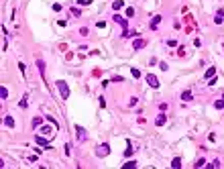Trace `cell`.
<instances>
[{
  "mask_svg": "<svg viewBox=\"0 0 224 169\" xmlns=\"http://www.w3.org/2000/svg\"><path fill=\"white\" fill-rule=\"evenodd\" d=\"M96 27H98V29H104V27H106V22H104V20H100V22H96Z\"/></svg>",
  "mask_w": 224,
  "mask_h": 169,
  "instance_id": "29",
  "label": "cell"
},
{
  "mask_svg": "<svg viewBox=\"0 0 224 169\" xmlns=\"http://www.w3.org/2000/svg\"><path fill=\"white\" fill-rule=\"evenodd\" d=\"M122 167H124V169H126V167H128V169H132V167H136V161H128V163H124Z\"/></svg>",
  "mask_w": 224,
  "mask_h": 169,
  "instance_id": "22",
  "label": "cell"
},
{
  "mask_svg": "<svg viewBox=\"0 0 224 169\" xmlns=\"http://www.w3.org/2000/svg\"><path fill=\"white\" fill-rule=\"evenodd\" d=\"M130 75L134 77V80H139V77H141V71L136 69V67H132V69H130Z\"/></svg>",
  "mask_w": 224,
  "mask_h": 169,
  "instance_id": "20",
  "label": "cell"
},
{
  "mask_svg": "<svg viewBox=\"0 0 224 169\" xmlns=\"http://www.w3.org/2000/svg\"><path fill=\"white\" fill-rule=\"evenodd\" d=\"M222 100H224V94H222Z\"/></svg>",
  "mask_w": 224,
  "mask_h": 169,
  "instance_id": "32",
  "label": "cell"
},
{
  "mask_svg": "<svg viewBox=\"0 0 224 169\" xmlns=\"http://www.w3.org/2000/svg\"><path fill=\"white\" fill-rule=\"evenodd\" d=\"M108 153H110V147L106 145V143H102V145H98V149H96V155H98V157H106Z\"/></svg>",
  "mask_w": 224,
  "mask_h": 169,
  "instance_id": "4",
  "label": "cell"
},
{
  "mask_svg": "<svg viewBox=\"0 0 224 169\" xmlns=\"http://www.w3.org/2000/svg\"><path fill=\"white\" fill-rule=\"evenodd\" d=\"M161 24V15H155L153 18H151V22H149V27H151L153 31H157V27Z\"/></svg>",
  "mask_w": 224,
  "mask_h": 169,
  "instance_id": "6",
  "label": "cell"
},
{
  "mask_svg": "<svg viewBox=\"0 0 224 169\" xmlns=\"http://www.w3.org/2000/svg\"><path fill=\"white\" fill-rule=\"evenodd\" d=\"M112 18H114V20H116L118 24H122V27H124V31H126V27H128V20L124 18V17H120V15H114Z\"/></svg>",
  "mask_w": 224,
  "mask_h": 169,
  "instance_id": "8",
  "label": "cell"
},
{
  "mask_svg": "<svg viewBox=\"0 0 224 169\" xmlns=\"http://www.w3.org/2000/svg\"><path fill=\"white\" fill-rule=\"evenodd\" d=\"M171 167H173V169H179V167H181V159H179V157H175V159L171 161Z\"/></svg>",
  "mask_w": 224,
  "mask_h": 169,
  "instance_id": "17",
  "label": "cell"
},
{
  "mask_svg": "<svg viewBox=\"0 0 224 169\" xmlns=\"http://www.w3.org/2000/svg\"><path fill=\"white\" fill-rule=\"evenodd\" d=\"M222 20H224V10H218V15L214 17V22L216 24H222Z\"/></svg>",
  "mask_w": 224,
  "mask_h": 169,
  "instance_id": "13",
  "label": "cell"
},
{
  "mask_svg": "<svg viewBox=\"0 0 224 169\" xmlns=\"http://www.w3.org/2000/svg\"><path fill=\"white\" fill-rule=\"evenodd\" d=\"M124 6V0H114V2H112V10H120Z\"/></svg>",
  "mask_w": 224,
  "mask_h": 169,
  "instance_id": "14",
  "label": "cell"
},
{
  "mask_svg": "<svg viewBox=\"0 0 224 169\" xmlns=\"http://www.w3.org/2000/svg\"><path fill=\"white\" fill-rule=\"evenodd\" d=\"M80 35H82V37H88V35H90V31L86 29V27H82V29H80Z\"/></svg>",
  "mask_w": 224,
  "mask_h": 169,
  "instance_id": "23",
  "label": "cell"
},
{
  "mask_svg": "<svg viewBox=\"0 0 224 169\" xmlns=\"http://www.w3.org/2000/svg\"><path fill=\"white\" fill-rule=\"evenodd\" d=\"M73 131H76V139H78V143H86V141H88V133H86V128H84V126H78V124H76V128H73Z\"/></svg>",
  "mask_w": 224,
  "mask_h": 169,
  "instance_id": "3",
  "label": "cell"
},
{
  "mask_svg": "<svg viewBox=\"0 0 224 169\" xmlns=\"http://www.w3.org/2000/svg\"><path fill=\"white\" fill-rule=\"evenodd\" d=\"M165 122H167V116H165V114H157V118H155V124H157V126H163Z\"/></svg>",
  "mask_w": 224,
  "mask_h": 169,
  "instance_id": "9",
  "label": "cell"
},
{
  "mask_svg": "<svg viewBox=\"0 0 224 169\" xmlns=\"http://www.w3.org/2000/svg\"><path fill=\"white\" fill-rule=\"evenodd\" d=\"M45 120H49L51 124H41L39 128H35V131H37V135H43V137H47L49 141H51L55 137V131H57V122L51 118V116H45Z\"/></svg>",
  "mask_w": 224,
  "mask_h": 169,
  "instance_id": "1",
  "label": "cell"
},
{
  "mask_svg": "<svg viewBox=\"0 0 224 169\" xmlns=\"http://www.w3.org/2000/svg\"><path fill=\"white\" fill-rule=\"evenodd\" d=\"M41 124H43V116H35V118H33V126H35V128H39Z\"/></svg>",
  "mask_w": 224,
  "mask_h": 169,
  "instance_id": "16",
  "label": "cell"
},
{
  "mask_svg": "<svg viewBox=\"0 0 224 169\" xmlns=\"http://www.w3.org/2000/svg\"><path fill=\"white\" fill-rule=\"evenodd\" d=\"M78 4H90V0H76Z\"/></svg>",
  "mask_w": 224,
  "mask_h": 169,
  "instance_id": "31",
  "label": "cell"
},
{
  "mask_svg": "<svg viewBox=\"0 0 224 169\" xmlns=\"http://www.w3.org/2000/svg\"><path fill=\"white\" fill-rule=\"evenodd\" d=\"M145 80H147V84L151 86V88H155V90L159 88V77H157V75H153V73H149V75L145 77Z\"/></svg>",
  "mask_w": 224,
  "mask_h": 169,
  "instance_id": "5",
  "label": "cell"
},
{
  "mask_svg": "<svg viewBox=\"0 0 224 169\" xmlns=\"http://www.w3.org/2000/svg\"><path fill=\"white\" fill-rule=\"evenodd\" d=\"M214 73H216V67H208V71H206V80L214 77Z\"/></svg>",
  "mask_w": 224,
  "mask_h": 169,
  "instance_id": "18",
  "label": "cell"
},
{
  "mask_svg": "<svg viewBox=\"0 0 224 169\" xmlns=\"http://www.w3.org/2000/svg\"><path fill=\"white\" fill-rule=\"evenodd\" d=\"M18 67H20V71H22V75H24V71H27V67H24V63H22V61L18 63Z\"/></svg>",
  "mask_w": 224,
  "mask_h": 169,
  "instance_id": "30",
  "label": "cell"
},
{
  "mask_svg": "<svg viewBox=\"0 0 224 169\" xmlns=\"http://www.w3.org/2000/svg\"><path fill=\"white\" fill-rule=\"evenodd\" d=\"M214 108H218V110L224 108V100H216V102H214Z\"/></svg>",
  "mask_w": 224,
  "mask_h": 169,
  "instance_id": "21",
  "label": "cell"
},
{
  "mask_svg": "<svg viewBox=\"0 0 224 169\" xmlns=\"http://www.w3.org/2000/svg\"><path fill=\"white\" fill-rule=\"evenodd\" d=\"M132 15H134V8H130V6H128V8H126V18H130Z\"/></svg>",
  "mask_w": 224,
  "mask_h": 169,
  "instance_id": "25",
  "label": "cell"
},
{
  "mask_svg": "<svg viewBox=\"0 0 224 169\" xmlns=\"http://www.w3.org/2000/svg\"><path fill=\"white\" fill-rule=\"evenodd\" d=\"M196 167H206V159H198V163H196Z\"/></svg>",
  "mask_w": 224,
  "mask_h": 169,
  "instance_id": "26",
  "label": "cell"
},
{
  "mask_svg": "<svg viewBox=\"0 0 224 169\" xmlns=\"http://www.w3.org/2000/svg\"><path fill=\"white\" fill-rule=\"evenodd\" d=\"M71 15L73 17H82V10L80 8H71Z\"/></svg>",
  "mask_w": 224,
  "mask_h": 169,
  "instance_id": "24",
  "label": "cell"
},
{
  "mask_svg": "<svg viewBox=\"0 0 224 169\" xmlns=\"http://www.w3.org/2000/svg\"><path fill=\"white\" fill-rule=\"evenodd\" d=\"M181 100L183 102H192L194 100V94L190 92V90H185V92H181Z\"/></svg>",
  "mask_w": 224,
  "mask_h": 169,
  "instance_id": "10",
  "label": "cell"
},
{
  "mask_svg": "<svg viewBox=\"0 0 224 169\" xmlns=\"http://www.w3.org/2000/svg\"><path fill=\"white\" fill-rule=\"evenodd\" d=\"M159 65H161V69H163V71H167V69H169V65H167V63H165V61H161V63H159Z\"/></svg>",
  "mask_w": 224,
  "mask_h": 169,
  "instance_id": "27",
  "label": "cell"
},
{
  "mask_svg": "<svg viewBox=\"0 0 224 169\" xmlns=\"http://www.w3.org/2000/svg\"><path fill=\"white\" fill-rule=\"evenodd\" d=\"M57 92H59V96L63 98V100H67V98H69V86H67V82L59 80V82H57Z\"/></svg>",
  "mask_w": 224,
  "mask_h": 169,
  "instance_id": "2",
  "label": "cell"
},
{
  "mask_svg": "<svg viewBox=\"0 0 224 169\" xmlns=\"http://www.w3.org/2000/svg\"><path fill=\"white\" fill-rule=\"evenodd\" d=\"M61 8H63V6H61V4H59V2H55V4H53V10H55V12H59V10H61Z\"/></svg>",
  "mask_w": 224,
  "mask_h": 169,
  "instance_id": "28",
  "label": "cell"
},
{
  "mask_svg": "<svg viewBox=\"0 0 224 169\" xmlns=\"http://www.w3.org/2000/svg\"><path fill=\"white\" fill-rule=\"evenodd\" d=\"M37 69H39V73L45 77V63H43V59H37Z\"/></svg>",
  "mask_w": 224,
  "mask_h": 169,
  "instance_id": "11",
  "label": "cell"
},
{
  "mask_svg": "<svg viewBox=\"0 0 224 169\" xmlns=\"http://www.w3.org/2000/svg\"><path fill=\"white\" fill-rule=\"evenodd\" d=\"M18 106H20V108H27V106H29V94L22 96V100L18 102Z\"/></svg>",
  "mask_w": 224,
  "mask_h": 169,
  "instance_id": "15",
  "label": "cell"
},
{
  "mask_svg": "<svg viewBox=\"0 0 224 169\" xmlns=\"http://www.w3.org/2000/svg\"><path fill=\"white\" fill-rule=\"evenodd\" d=\"M0 98H2V100H6V98H8V90H6L4 86L0 88Z\"/></svg>",
  "mask_w": 224,
  "mask_h": 169,
  "instance_id": "19",
  "label": "cell"
},
{
  "mask_svg": "<svg viewBox=\"0 0 224 169\" xmlns=\"http://www.w3.org/2000/svg\"><path fill=\"white\" fill-rule=\"evenodd\" d=\"M4 126L14 128V118H12V116H4Z\"/></svg>",
  "mask_w": 224,
  "mask_h": 169,
  "instance_id": "12",
  "label": "cell"
},
{
  "mask_svg": "<svg viewBox=\"0 0 224 169\" xmlns=\"http://www.w3.org/2000/svg\"><path fill=\"white\" fill-rule=\"evenodd\" d=\"M145 45H147V41H145V39H141V37H136L134 41H132V49H143Z\"/></svg>",
  "mask_w": 224,
  "mask_h": 169,
  "instance_id": "7",
  "label": "cell"
}]
</instances>
